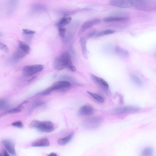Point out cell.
Instances as JSON below:
<instances>
[{"mask_svg":"<svg viewBox=\"0 0 156 156\" xmlns=\"http://www.w3.org/2000/svg\"><path fill=\"white\" fill-rule=\"evenodd\" d=\"M10 107V105L7 101L5 100H0V110H7Z\"/></svg>","mask_w":156,"mask_h":156,"instance_id":"obj_25","label":"cell"},{"mask_svg":"<svg viewBox=\"0 0 156 156\" xmlns=\"http://www.w3.org/2000/svg\"><path fill=\"white\" fill-rule=\"evenodd\" d=\"M22 32L24 35L28 36L32 35L35 33L34 31L25 29H23Z\"/></svg>","mask_w":156,"mask_h":156,"instance_id":"obj_30","label":"cell"},{"mask_svg":"<svg viewBox=\"0 0 156 156\" xmlns=\"http://www.w3.org/2000/svg\"><path fill=\"white\" fill-rule=\"evenodd\" d=\"M31 126L35 128L40 131L50 133L54 129V124L49 121H40L37 120L33 121L30 123Z\"/></svg>","mask_w":156,"mask_h":156,"instance_id":"obj_2","label":"cell"},{"mask_svg":"<svg viewBox=\"0 0 156 156\" xmlns=\"http://www.w3.org/2000/svg\"><path fill=\"white\" fill-rule=\"evenodd\" d=\"M92 79L102 88L106 90L108 88V85L107 83L101 78L93 74L91 75Z\"/></svg>","mask_w":156,"mask_h":156,"instance_id":"obj_13","label":"cell"},{"mask_svg":"<svg viewBox=\"0 0 156 156\" xmlns=\"http://www.w3.org/2000/svg\"><path fill=\"white\" fill-rule=\"evenodd\" d=\"M49 156H57V155L56 154L54 153H51L48 155Z\"/></svg>","mask_w":156,"mask_h":156,"instance_id":"obj_34","label":"cell"},{"mask_svg":"<svg viewBox=\"0 0 156 156\" xmlns=\"http://www.w3.org/2000/svg\"><path fill=\"white\" fill-rule=\"evenodd\" d=\"M45 7L43 5L36 4L34 5L32 7L33 11L36 12L43 11L45 10Z\"/></svg>","mask_w":156,"mask_h":156,"instance_id":"obj_28","label":"cell"},{"mask_svg":"<svg viewBox=\"0 0 156 156\" xmlns=\"http://www.w3.org/2000/svg\"><path fill=\"white\" fill-rule=\"evenodd\" d=\"M94 112L93 108L88 105H84L79 109L78 113L80 115L83 116H90Z\"/></svg>","mask_w":156,"mask_h":156,"instance_id":"obj_12","label":"cell"},{"mask_svg":"<svg viewBox=\"0 0 156 156\" xmlns=\"http://www.w3.org/2000/svg\"><path fill=\"white\" fill-rule=\"evenodd\" d=\"M140 110L139 108L136 106H126L116 108L114 110V111L117 114H122L136 112Z\"/></svg>","mask_w":156,"mask_h":156,"instance_id":"obj_7","label":"cell"},{"mask_svg":"<svg viewBox=\"0 0 156 156\" xmlns=\"http://www.w3.org/2000/svg\"><path fill=\"white\" fill-rule=\"evenodd\" d=\"M12 125L18 128H22L23 127V123L20 121H17L13 122Z\"/></svg>","mask_w":156,"mask_h":156,"instance_id":"obj_32","label":"cell"},{"mask_svg":"<svg viewBox=\"0 0 156 156\" xmlns=\"http://www.w3.org/2000/svg\"><path fill=\"white\" fill-rule=\"evenodd\" d=\"M128 20V18L125 17L109 16L104 18V21L106 22H123L126 21Z\"/></svg>","mask_w":156,"mask_h":156,"instance_id":"obj_15","label":"cell"},{"mask_svg":"<svg viewBox=\"0 0 156 156\" xmlns=\"http://www.w3.org/2000/svg\"><path fill=\"white\" fill-rule=\"evenodd\" d=\"M87 92L93 98L99 102L102 103L104 102L105 99L101 95L88 91H87Z\"/></svg>","mask_w":156,"mask_h":156,"instance_id":"obj_23","label":"cell"},{"mask_svg":"<svg viewBox=\"0 0 156 156\" xmlns=\"http://www.w3.org/2000/svg\"><path fill=\"white\" fill-rule=\"evenodd\" d=\"M53 66L55 69L61 70L66 68V59L63 53L54 59Z\"/></svg>","mask_w":156,"mask_h":156,"instance_id":"obj_6","label":"cell"},{"mask_svg":"<svg viewBox=\"0 0 156 156\" xmlns=\"http://www.w3.org/2000/svg\"><path fill=\"white\" fill-rule=\"evenodd\" d=\"M132 81L135 84L139 87H142L143 83L141 79L137 76L135 74H131L130 76Z\"/></svg>","mask_w":156,"mask_h":156,"instance_id":"obj_21","label":"cell"},{"mask_svg":"<svg viewBox=\"0 0 156 156\" xmlns=\"http://www.w3.org/2000/svg\"><path fill=\"white\" fill-rule=\"evenodd\" d=\"M102 121V119L100 117H93L87 119L84 122V125L89 129H94L99 126Z\"/></svg>","mask_w":156,"mask_h":156,"instance_id":"obj_5","label":"cell"},{"mask_svg":"<svg viewBox=\"0 0 156 156\" xmlns=\"http://www.w3.org/2000/svg\"><path fill=\"white\" fill-rule=\"evenodd\" d=\"M73 135V133H72L66 137L59 139L58 140V144L61 146L65 145L71 140Z\"/></svg>","mask_w":156,"mask_h":156,"instance_id":"obj_19","label":"cell"},{"mask_svg":"<svg viewBox=\"0 0 156 156\" xmlns=\"http://www.w3.org/2000/svg\"><path fill=\"white\" fill-rule=\"evenodd\" d=\"M142 154V155L144 156H152L153 154V151L151 147H147L143 149Z\"/></svg>","mask_w":156,"mask_h":156,"instance_id":"obj_26","label":"cell"},{"mask_svg":"<svg viewBox=\"0 0 156 156\" xmlns=\"http://www.w3.org/2000/svg\"><path fill=\"white\" fill-rule=\"evenodd\" d=\"M72 18L71 17H64L61 19L56 24V26L58 28L63 27L66 25L69 24L71 21Z\"/></svg>","mask_w":156,"mask_h":156,"instance_id":"obj_18","label":"cell"},{"mask_svg":"<svg viewBox=\"0 0 156 156\" xmlns=\"http://www.w3.org/2000/svg\"><path fill=\"white\" fill-rule=\"evenodd\" d=\"M2 143L8 152L13 156L16 155L15 145L11 140L8 139H4L2 140Z\"/></svg>","mask_w":156,"mask_h":156,"instance_id":"obj_9","label":"cell"},{"mask_svg":"<svg viewBox=\"0 0 156 156\" xmlns=\"http://www.w3.org/2000/svg\"><path fill=\"white\" fill-rule=\"evenodd\" d=\"M27 101H26L23 102L21 105H20L18 107L9 110L8 111V112L10 114H13L20 112L23 108V105L25 103H27Z\"/></svg>","mask_w":156,"mask_h":156,"instance_id":"obj_27","label":"cell"},{"mask_svg":"<svg viewBox=\"0 0 156 156\" xmlns=\"http://www.w3.org/2000/svg\"><path fill=\"white\" fill-rule=\"evenodd\" d=\"M3 155L5 156H9V155L7 151L3 149L2 151Z\"/></svg>","mask_w":156,"mask_h":156,"instance_id":"obj_33","label":"cell"},{"mask_svg":"<svg viewBox=\"0 0 156 156\" xmlns=\"http://www.w3.org/2000/svg\"><path fill=\"white\" fill-rule=\"evenodd\" d=\"M0 50L5 53H7L9 51V49L7 45L1 42H0Z\"/></svg>","mask_w":156,"mask_h":156,"instance_id":"obj_29","label":"cell"},{"mask_svg":"<svg viewBox=\"0 0 156 156\" xmlns=\"http://www.w3.org/2000/svg\"><path fill=\"white\" fill-rule=\"evenodd\" d=\"M100 21L101 20L99 19L95 18L84 22L80 28V33H82L86 30L90 28L94 25L98 24Z\"/></svg>","mask_w":156,"mask_h":156,"instance_id":"obj_10","label":"cell"},{"mask_svg":"<svg viewBox=\"0 0 156 156\" xmlns=\"http://www.w3.org/2000/svg\"><path fill=\"white\" fill-rule=\"evenodd\" d=\"M80 42L81 48L82 53L83 57L87 58V50L86 47V39L84 37H81L80 39Z\"/></svg>","mask_w":156,"mask_h":156,"instance_id":"obj_16","label":"cell"},{"mask_svg":"<svg viewBox=\"0 0 156 156\" xmlns=\"http://www.w3.org/2000/svg\"><path fill=\"white\" fill-rule=\"evenodd\" d=\"M132 6L137 10L146 12L153 11L156 9V3L153 0H130Z\"/></svg>","mask_w":156,"mask_h":156,"instance_id":"obj_1","label":"cell"},{"mask_svg":"<svg viewBox=\"0 0 156 156\" xmlns=\"http://www.w3.org/2000/svg\"><path fill=\"white\" fill-rule=\"evenodd\" d=\"M115 31L111 30H106L95 32L94 36L95 37H101L105 35H108L114 33Z\"/></svg>","mask_w":156,"mask_h":156,"instance_id":"obj_22","label":"cell"},{"mask_svg":"<svg viewBox=\"0 0 156 156\" xmlns=\"http://www.w3.org/2000/svg\"><path fill=\"white\" fill-rule=\"evenodd\" d=\"M44 68V66L41 64L25 66L23 69V74L24 76L26 77L31 76L41 71Z\"/></svg>","mask_w":156,"mask_h":156,"instance_id":"obj_4","label":"cell"},{"mask_svg":"<svg viewBox=\"0 0 156 156\" xmlns=\"http://www.w3.org/2000/svg\"><path fill=\"white\" fill-rule=\"evenodd\" d=\"M27 54L24 51L18 47L12 55L11 60L13 62H16L24 57Z\"/></svg>","mask_w":156,"mask_h":156,"instance_id":"obj_11","label":"cell"},{"mask_svg":"<svg viewBox=\"0 0 156 156\" xmlns=\"http://www.w3.org/2000/svg\"><path fill=\"white\" fill-rule=\"evenodd\" d=\"M58 28V34L59 35L62 37H64L66 34V30L64 27Z\"/></svg>","mask_w":156,"mask_h":156,"instance_id":"obj_31","label":"cell"},{"mask_svg":"<svg viewBox=\"0 0 156 156\" xmlns=\"http://www.w3.org/2000/svg\"><path fill=\"white\" fill-rule=\"evenodd\" d=\"M50 143L48 139L46 137L37 140L31 144V145L35 147H43L49 146Z\"/></svg>","mask_w":156,"mask_h":156,"instance_id":"obj_14","label":"cell"},{"mask_svg":"<svg viewBox=\"0 0 156 156\" xmlns=\"http://www.w3.org/2000/svg\"><path fill=\"white\" fill-rule=\"evenodd\" d=\"M114 51L117 55L122 57L126 58L129 55L127 51L118 46L115 48Z\"/></svg>","mask_w":156,"mask_h":156,"instance_id":"obj_17","label":"cell"},{"mask_svg":"<svg viewBox=\"0 0 156 156\" xmlns=\"http://www.w3.org/2000/svg\"><path fill=\"white\" fill-rule=\"evenodd\" d=\"M71 86L70 83L67 81L61 80L55 82L51 87L42 91L40 94L42 95H47L54 90L66 89Z\"/></svg>","mask_w":156,"mask_h":156,"instance_id":"obj_3","label":"cell"},{"mask_svg":"<svg viewBox=\"0 0 156 156\" xmlns=\"http://www.w3.org/2000/svg\"><path fill=\"white\" fill-rule=\"evenodd\" d=\"M18 47L27 54L30 52V48L29 46L26 43L19 40L18 41Z\"/></svg>","mask_w":156,"mask_h":156,"instance_id":"obj_20","label":"cell"},{"mask_svg":"<svg viewBox=\"0 0 156 156\" xmlns=\"http://www.w3.org/2000/svg\"><path fill=\"white\" fill-rule=\"evenodd\" d=\"M2 154L0 153V156H2Z\"/></svg>","mask_w":156,"mask_h":156,"instance_id":"obj_35","label":"cell"},{"mask_svg":"<svg viewBox=\"0 0 156 156\" xmlns=\"http://www.w3.org/2000/svg\"><path fill=\"white\" fill-rule=\"evenodd\" d=\"M109 4L114 7L127 8L132 6L130 0H110Z\"/></svg>","mask_w":156,"mask_h":156,"instance_id":"obj_8","label":"cell"},{"mask_svg":"<svg viewBox=\"0 0 156 156\" xmlns=\"http://www.w3.org/2000/svg\"><path fill=\"white\" fill-rule=\"evenodd\" d=\"M18 0H8L9 11V13L12 12L15 9Z\"/></svg>","mask_w":156,"mask_h":156,"instance_id":"obj_24","label":"cell"}]
</instances>
